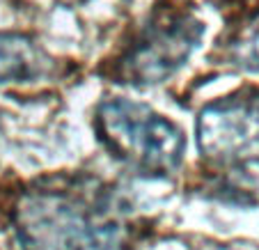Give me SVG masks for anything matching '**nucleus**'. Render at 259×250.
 I'll return each mask as SVG.
<instances>
[{
  "label": "nucleus",
  "instance_id": "f257e3e1",
  "mask_svg": "<svg viewBox=\"0 0 259 250\" xmlns=\"http://www.w3.org/2000/svg\"><path fill=\"white\" fill-rule=\"evenodd\" d=\"M23 250H119L122 223L101 188L39 186L14 209Z\"/></svg>",
  "mask_w": 259,
  "mask_h": 250
},
{
  "label": "nucleus",
  "instance_id": "f03ea898",
  "mask_svg": "<svg viewBox=\"0 0 259 250\" xmlns=\"http://www.w3.org/2000/svg\"><path fill=\"white\" fill-rule=\"evenodd\" d=\"M94 129L110 156L145 177L172 175L186 154V140L179 127L145 103L128 99L99 103Z\"/></svg>",
  "mask_w": 259,
  "mask_h": 250
},
{
  "label": "nucleus",
  "instance_id": "7ed1b4c3",
  "mask_svg": "<svg viewBox=\"0 0 259 250\" xmlns=\"http://www.w3.org/2000/svg\"><path fill=\"white\" fill-rule=\"evenodd\" d=\"M204 23L188 12H165L149 21L115 67L117 83L147 88L167 80L200 46Z\"/></svg>",
  "mask_w": 259,
  "mask_h": 250
},
{
  "label": "nucleus",
  "instance_id": "20e7f679",
  "mask_svg": "<svg viewBox=\"0 0 259 250\" xmlns=\"http://www.w3.org/2000/svg\"><path fill=\"white\" fill-rule=\"evenodd\" d=\"M197 147L218 165L259 163V97H225L197 115Z\"/></svg>",
  "mask_w": 259,
  "mask_h": 250
},
{
  "label": "nucleus",
  "instance_id": "39448f33",
  "mask_svg": "<svg viewBox=\"0 0 259 250\" xmlns=\"http://www.w3.org/2000/svg\"><path fill=\"white\" fill-rule=\"evenodd\" d=\"M55 60L25 34L0 32V85H25L51 76Z\"/></svg>",
  "mask_w": 259,
  "mask_h": 250
},
{
  "label": "nucleus",
  "instance_id": "423d86ee",
  "mask_svg": "<svg viewBox=\"0 0 259 250\" xmlns=\"http://www.w3.org/2000/svg\"><path fill=\"white\" fill-rule=\"evenodd\" d=\"M227 60L245 71L259 74V16L241 25L227 41Z\"/></svg>",
  "mask_w": 259,
  "mask_h": 250
}]
</instances>
